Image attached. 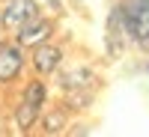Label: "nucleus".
I'll return each mask as SVG.
<instances>
[{"label":"nucleus","instance_id":"nucleus-1","mask_svg":"<svg viewBox=\"0 0 149 137\" xmlns=\"http://www.w3.org/2000/svg\"><path fill=\"white\" fill-rule=\"evenodd\" d=\"M30 63H27V48H21L12 36L0 42V90H12L24 81Z\"/></svg>","mask_w":149,"mask_h":137},{"label":"nucleus","instance_id":"nucleus-4","mask_svg":"<svg viewBox=\"0 0 149 137\" xmlns=\"http://www.w3.org/2000/svg\"><path fill=\"white\" fill-rule=\"evenodd\" d=\"M27 63H30V72L39 74V78H54L60 72V66L66 63V45H60L57 39L51 42H42L27 51Z\"/></svg>","mask_w":149,"mask_h":137},{"label":"nucleus","instance_id":"nucleus-14","mask_svg":"<svg viewBox=\"0 0 149 137\" xmlns=\"http://www.w3.org/2000/svg\"><path fill=\"white\" fill-rule=\"evenodd\" d=\"M143 74H146V81H149V57H146V63H143Z\"/></svg>","mask_w":149,"mask_h":137},{"label":"nucleus","instance_id":"nucleus-8","mask_svg":"<svg viewBox=\"0 0 149 137\" xmlns=\"http://www.w3.org/2000/svg\"><path fill=\"white\" fill-rule=\"evenodd\" d=\"M72 125V113L63 104H54V107H45L42 116H39V131L45 137H57V134H66V128Z\"/></svg>","mask_w":149,"mask_h":137},{"label":"nucleus","instance_id":"nucleus-10","mask_svg":"<svg viewBox=\"0 0 149 137\" xmlns=\"http://www.w3.org/2000/svg\"><path fill=\"white\" fill-rule=\"evenodd\" d=\"M39 116H42V107L24 102V98H18L15 107H12V125H15L18 134H30V131H36V128H39Z\"/></svg>","mask_w":149,"mask_h":137},{"label":"nucleus","instance_id":"nucleus-3","mask_svg":"<svg viewBox=\"0 0 149 137\" xmlns=\"http://www.w3.org/2000/svg\"><path fill=\"white\" fill-rule=\"evenodd\" d=\"M119 18L131 45L143 42L149 36V0H116Z\"/></svg>","mask_w":149,"mask_h":137},{"label":"nucleus","instance_id":"nucleus-12","mask_svg":"<svg viewBox=\"0 0 149 137\" xmlns=\"http://www.w3.org/2000/svg\"><path fill=\"white\" fill-rule=\"evenodd\" d=\"M39 3H42V9H51V15H57V18L66 15V3L63 0H39Z\"/></svg>","mask_w":149,"mask_h":137},{"label":"nucleus","instance_id":"nucleus-7","mask_svg":"<svg viewBox=\"0 0 149 137\" xmlns=\"http://www.w3.org/2000/svg\"><path fill=\"white\" fill-rule=\"evenodd\" d=\"M54 78H57L54 83H57V90H60V92L84 90V86H98V74H95V69H93V66H84V63L69 66V69H66V63H63Z\"/></svg>","mask_w":149,"mask_h":137},{"label":"nucleus","instance_id":"nucleus-5","mask_svg":"<svg viewBox=\"0 0 149 137\" xmlns=\"http://www.w3.org/2000/svg\"><path fill=\"white\" fill-rule=\"evenodd\" d=\"M39 12H45L39 0H0V24L6 33H15L21 24H27Z\"/></svg>","mask_w":149,"mask_h":137},{"label":"nucleus","instance_id":"nucleus-2","mask_svg":"<svg viewBox=\"0 0 149 137\" xmlns=\"http://www.w3.org/2000/svg\"><path fill=\"white\" fill-rule=\"evenodd\" d=\"M57 33H60V21L57 15H45V12H39L36 18H30L27 24H21V27L15 33H9L12 39H15L21 48H36V45H42V42H51L57 39Z\"/></svg>","mask_w":149,"mask_h":137},{"label":"nucleus","instance_id":"nucleus-6","mask_svg":"<svg viewBox=\"0 0 149 137\" xmlns=\"http://www.w3.org/2000/svg\"><path fill=\"white\" fill-rule=\"evenodd\" d=\"M104 48H107V57L110 60H119L122 54L131 48L125 27H122V18H119V6L113 3L107 9V18H104Z\"/></svg>","mask_w":149,"mask_h":137},{"label":"nucleus","instance_id":"nucleus-9","mask_svg":"<svg viewBox=\"0 0 149 137\" xmlns=\"http://www.w3.org/2000/svg\"><path fill=\"white\" fill-rule=\"evenodd\" d=\"M18 98L30 102L36 107H48L51 102V86H48V78H39V74H30L27 81H21V90H18Z\"/></svg>","mask_w":149,"mask_h":137},{"label":"nucleus","instance_id":"nucleus-15","mask_svg":"<svg viewBox=\"0 0 149 137\" xmlns=\"http://www.w3.org/2000/svg\"><path fill=\"white\" fill-rule=\"evenodd\" d=\"M6 36H9V33L3 30V24H0V42H3V39H6Z\"/></svg>","mask_w":149,"mask_h":137},{"label":"nucleus","instance_id":"nucleus-11","mask_svg":"<svg viewBox=\"0 0 149 137\" xmlns=\"http://www.w3.org/2000/svg\"><path fill=\"white\" fill-rule=\"evenodd\" d=\"M95 90L98 86H84V90H69V92H63V104L69 113L74 116V113H84V110H90L93 107V102H95Z\"/></svg>","mask_w":149,"mask_h":137},{"label":"nucleus","instance_id":"nucleus-13","mask_svg":"<svg viewBox=\"0 0 149 137\" xmlns=\"http://www.w3.org/2000/svg\"><path fill=\"white\" fill-rule=\"evenodd\" d=\"M66 134H90V125H81V122H72L66 128Z\"/></svg>","mask_w":149,"mask_h":137}]
</instances>
